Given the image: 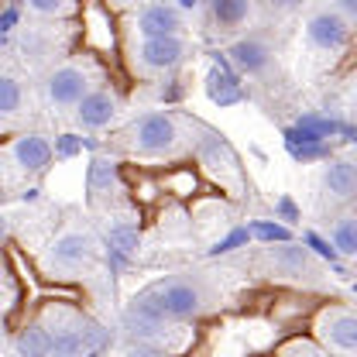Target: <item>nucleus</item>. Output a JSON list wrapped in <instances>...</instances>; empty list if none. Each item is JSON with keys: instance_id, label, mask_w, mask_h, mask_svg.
Returning a JSON list of instances; mask_svg holds the SVG:
<instances>
[{"instance_id": "0eeeda50", "label": "nucleus", "mask_w": 357, "mask_h": 357, "mask_svg": "<svg viewBox=\"0 0 357 357\" xmlns=\"http://www.w3.org/2000/svg\"><path fill=\"white\" fill-rule=\"evenodd\" d=\"M134 28L141 38H178L185 21H182V10L169 0H151L137 10L134 17Z\"/></svg>"}, {"instance_id": "423d86ee", "label": "nucleus", "mask_w": 357, "mask_h": 357, "mask_svg": "<svg viewBox=\"0 0 357 357\" xmlns=\"http://www.w3.org/2000/svg\"><path fill=\"white\" fill-rule=\"evenodd\" d=\"M227 55H230V62H234L237 73L255 76V79H268V76L278 69V62H275V48H271L265 38H258V35H244V38H237V42L227 48Z\"/></svg>"}, {"instance_id": "9b49d317", "label": "nucleus", "mask_w": 357, "mask_h": 357, "mask_svg": "<svg viewBox=\"0 0 357 357\" xmlns=\"http://www.w3.org/2000/svg\"><path fill=\"white\" fill-rule=\"evenodd\" d=\"M52 144L45 141L42 134H21V137H14L10 144H7V162L14 165V169H21V172H45L48 169V162H52Z\"/></svg>"}, {"instance_id": "c85d7f7f", "label": "nucleus", "mask_w": 357, "mask_h": 357, "mask_svg": "<svg viewBox=\"0 0 357 357\" xmlns=\"http://www.w3.org/2000/svg\"><path fill=\"white\" fill-rule=\"evenodd\" d=\"M303 244H310L319 258H326V261H337V248H330V241H323L319 234H306V237H303Z\"/></svg>"}, {"instance_id": "5701e85b", "label": "nucleus", "mask_w": 357, "mask_h": 357, "mask_svg": "<svg viewBox=\"0 0 357 357\" xmlns=\"http://www.w3.org/2000/svg\"><path fill=\"white\" fill-rule=\"evenodd\" d=\"M296 128H303V131H310L316 141H326V137H333V134H340V121H333V117H319V114H303L299 121H296Z\"/></svg>"}, {"instance_id": "7c9ffc66", "label": "nucleus", "mask_w": 357, "mask_h": 357, "mask_svg": "<svg viewBox=\"0 0 357 357\" xmlns=\"http://www.w3.org/2000/svg\"><path fill=\"white\" fill-rule=\"evenodd\" d=\"M278 217H282V220H289V223L299 220V210H296V203H292L289 196H282V199H278Z\"/></svg>"}, {"instance_id": "f257e3e1", "label": "nucleus", "mask_w": 357, "mask_h": 357, "mask_svg": "<svg viewBox=\"0 0 357 357\" xmlns=\"http://www.w3.org/2000/svg\"><path fill=\"white\" fill-rule=\"evenodd\" d=\"M203 306H206V292L196 278H165V282L148 285L141 296H134L128 312L169 326V323H178V319H189V316L203 312Z\"/></svg>"}, {"instance_id": "39448f33", "label": "nucleus", "mask_w": 357, "mask_h": 357, "mask_svg": "<svg viewBox=\"0 0 357 357\" xmlns=\"http://www.w3.org/2000/svg\"><path fill=\"white\" fill-rule=\"evenodd\" d=\"M306 42H310L316 52L337 55V52H344L347 42H351V24L337 14V7H323V10L310 14V21H306Z\"/></svg>"}, {"instance_id": "7ed1b4c3", "label": "nucleus", "mask_w": 357, "mask_h": 357, "mask_svg": "<svg viewBox=\"0 0 357 357\" xmlns=\"http://www.w3.org/2000/svg\"><path fill=\"white\" fill-rule=\"evenodd\" d=\"M185 55H189V45L182 35L178 38H141L131 45V66L141 76L172 73L185 62Z\"/></svg>"}, {"instance_id": "c9c22d12", "label": "nucleus", "mask_w": 357, "mask_h": 357, "mask_svg": "<svg viewBox=\"0 0 357 357\" xmlns=\"http://www.w3.org/2000/svg\"><path fill=\"white\" fill-rule=\"evenodd\" d=\"M128 357H162V354H155L148 347H128Z\"/></svg>"}, {"instance_id": "a211bd4d", "label": "nucleus", "mask_w": 357, "mask_h": 357, "mask_svg": "<svg viewBox=\"0 0 357 357\" xmlns=\"http://www.w3.org/2000/svg\"><path fill=\"white\" fill-rule=\"evenodd\" d=\"M52 347H55V333H48L38 323L24 326L14 337V354L17 357H52Z\"/></svg>"}, {"instance_id": "c756f323", "label": "nucleus", "mask_w": 357, "mask_h": 357, "mask_svg": "<svg viewBox=\"0 0 357 357\" xmlns=\"http://www.w3.org/2000/svg\"><path fill=\"white\" fill-rule=\"evenodd\" d=\"M337 14H340V17H344V21L354 28V24H357V0H337Z\"/></svg>"}, {"instance_id": "393cba45", "label": "nucleus", "mask_w": 357, "mask_h": 357, "mask_svg": "<svg viewBox=\"0 0 357 357\" xmlns=\"http://www.w3.org/2000/svg\"><path fill=\"white\" fill-rule=\"evenodd\" d=\"M248 241H251V230H248V227H241V230H234L230 237L217 241V244L210 248V255H227V251H234V248H241V244H248Z\"/></svg>"}, {"instance_id": "2eb2a0df", "label": "nucleus", "mask_w": 357, "mask_h": 357, "mask_svg": "<svg viewBox=\"0 0 357 357\" xmlns=\"http://www.w3.org/2000/svg\"><path fill=\"white\" fill-rule=\"evenodd\" d=\"M107 340V333L100 326H73V330H59L55 333V347L52 357H83L93 354L100 344Z\"/></svg>"}, {"instance_id": "aec40b11", "label": "nucleus", "mask_w": 357, "mask_h": 357, "mask_svg": "<svg viewBox=\"0 0 357 357\" xmlns=\"http://www.w3.org/2000/svg\"><path fill=\"white\" fill-rule=\"evenodd\" d=\"M137 227L134 223H114L110 227V234H107V251H110V258H114V265H121V258H128L137 251Z\"/></svg>"}, {"instance_id": "e433bc0d", "label": "nucleus", "mask_w": 357, "mask_h": 357, "mask_svg": "<svg viewBox=\"0 0 357 357\" xmlns=\"http://www.w3.org/2000/svg\"><path fill=\"white\" fill-rule=\"evenodd\" d=\"M178 3H182V7H185V10H192V7H196V3H199V0H178Z\"/></svg>"}, {"instance_id": "4be33fe9", "label": "nucleus", "mask_w": 357, "mask_h": 357, "mask_svg": "<svg viewBox=\"0 0 357 357\" xmlns=\"http://www.w3.org/2000/svg\"><path fill=\"white\" fill-rule=\"evenodd\" d=\"M21 103H24V89H21V83H17L14 76H3V79H0V117H3V121L17 117Z\"/></svg>"}, {"instance_id": "f8f14e48", "label": "nucleus", "mask_w": 357, "mask_h": 357, "mask_svg": "<svg viewBox=\"0 0 357 357\" xmlns=\"http://www.w3.org/2000/svg\"><path fill=\"white\" fill-rule=\"evenodd\" d=\"M210 21L217 31H244L258 21V3L255 0H210Z\"/></svg>"}, {"instance_id": "9d476101", "label": "nucleus", "mask_w": 357, "mask_h": 357, "mask_svg": "<svg viewBox=\"0 0 357 357\" xmlns=\"http://www.w3.org/2000/svg\"><path fill=\"white\" fill-rule=\"evenodd\" d=\"M265 265L275 271V275H282V278H312L316 275V258L310 255V248L306 244H292V241H285V244H271L265 251Z\"/></svg>"}, {"instance_id": "b1692460", "label": "nucleus", "mask_w": 357, "mask_h": 357, "mask_svg": "<svg viewBox=\"0 0 357 357\" xmlns=\"http://www.w3.org/2000/svg\"><path fill=\"white\" fill-rule=\"evenodd\" d=\"M251 237H258V241H268V244H285L289 241V227H282V223H271V220H255L251 227Z\"/></svg>"}, {"instance_id": "20e7f679", "label": "nucleus", "mask_w": 357, "mask_h": 357, "mask_svg": "<svg viewBox=\"0 0 357 357\" xmlns=\"http://www.w3.org/2000/svg\"><path fill=\"white\" fill-rule=\"evenodd\" d=\"M89 93V73L83 66H59V69H52L48 73V79H45V100H48V107L52 110H76L83 100H86Z\"/></svg>"}, {"instance_id": "1a4fd4ad", "label": "nucleus", "mask_w": 357, "mask_h": 357, "mask_svg": "<svg viewBox=\"0 0 357 357\" xmlns=\"http://www.w3.org/2000/svg\"><path fill=\"white\" fill-rule=\"evenodd\" d=\"M316 333L330 351L340 354H357V312L347 310H326L316 319Z\"/></svg>"}, {"instance_id": "ddd939ff", "label": "nucleus", "mask_w": 357, "mask_h": 357, "mask_svg": "<svg viewBox=\"0 0 357 357\" xmlns=\"http://www.w3.org/2000/svg\"><path fill=\"white\" fill-rule=\"evenodd\" d=\"M199 158H203V165H206L217 178H234V182L241 178L237 155H234V148L223 141L220 134L203 131V137H199Z\"/></svg>"}, {"instance_id": "473e14b6", "label": "nucleus", "mask_w": 357, "mask_h": 357, "mask_svg": "<svg viewBox=\"0 0 357 357\" xmlns=\"http://www.w3.org/2000/svg\"><path fill=\"white\" fill-rule=\"evenodd\" d=\"M14 24H17V7H7V10H3V17H0V31H3V35H10V31H14Z\"/></svg>"}, {"instance_id": "4468645a", "label": "nucleus", "mask_w": 357, "mask_h": 357, "mask_svg": "<svg viewBox=\"0 0 357 357\" xmlns=\"http://www.w3.org/2000/svg\"><path fill=\"white\" fill-rule=\"evenodd\" d=\"M114 117H117V96L107 93V89H93L86 100L76 107V121H79V128H86V131L110 128Z\"/></svg>"}, {"instance_id": "2f4dec72", "label": "nucleus", "mask_w": 357, "mask_h": 357, "mask_svg": "<svg viewBox=\"0 0 357 357\" xmlns=\"http://www.w3.org/2000/svg\"><path fill=\"white\" fill-rule=\"evenodd\" d=\"M289 357H330V354L312 347V344H296V347H289Z\"/></svg>"}, {"instance_id": "a878e982", "label": "nucleus", "mask_w": 357, "mask_h": 357, "mask_svg": "<svg viewBox=\"0 0 357 357\" xmlns=\"http://www.w3.org/2000/svg\"><path fill=\"white\" fill-rule=\"evenodd\" d=\"M28 7L42 17H59V14L69 10V0H28Z\"/></svg>"}, {"instance_id": "bb28decb", "label": "nucleus", "mask_w": 357, "mask_h": 357, "mask_svg": "<svg viewBox=\"0 0 357 357\" xmlns=\"http://www.w3.org/2000/svg\"><path fill=\"white\" fill-rule=\"evenodd\" d=\"M83 144H89L86 137H76V134H62L59 141H55V158H73Z\"/></svg>"}, {"instance_id": "6e6552de", "label": "nucleus", "mask_w": 357, "mask_h": 357, "mask_svg": "<svg viewBox=\"0 0 357 357\" xmlns=\"http://www.w3.org/2000/svg\"><path fill=\"white\" fill-rule=\"evenodd\" d=\"M93 261V237L86 230H66L48 248V268L55 271H79Z\"/></svg>"}, {"instance_id": "f3484780", "label": "nucleus", "mask_w": 357, "mask_h": 357, "mask_svg": "<svg viewBox=\"0 0 357 357\" xmlns=\"http://www.w3.org/2000/svg\"><path fill=\"white\" fill-rule=\"evenodd\" d=\"M206 93H210V100L217 107H230V103H241L244 100V89H241L237 73L234 69H220V66L206 76Z\"/></svg>"}, {"instance_id": "6ab92c4d", "label": "nucleus", "mask_w": 357, "mask_h": 357, "mask_svg": "<svg viewBox=\"0 0 357 357\" xmlns=\"http://www.w3.org/2000/svg\"><path fill=\"white\" fill-rule=\"evenodd\" d=\"M86 185L89 196H107L117 189V158H107V155H96L86 169Z\"/></svg>"}, {"instance_id": "cd10ccee", "label": "nucleus", "mask_w": 357, "mask_h": 357, "mask_svg": "<svg viewBox=\"0 0 357 357\" xmlns=\"http://www.w3.org/2000/svg\"><path fill=\"white\" fill-rule=\"evenodd\" d=\"M289 151H292V158H299V162H316V158H326V144H323V141H319V144H292Z\"/></svg>"}, {"instance_id": "f03ea898", "label": "nucleus", "mask_w": 357, "mask_h": 357, "mask_svg": "<svg viewBox=\"0 0 357 357\" xmlns=\"http://www.w3.org/2000/svg\"><path fill=\"white\" fill-rule=\"evenodd\" d=\"M178 121L165 110H151V114H141L134 121L124 141L134 155H144V158H155V155H172L178 148Z\"/></svg>"}, {"instance_id": "dca6fc26", "label": "nucleus", "mask_w": 357, "mask_h": 357, "mask_svg": "<svg viewBox=\"0 0 357 357\" xmlns=\"http://www.w3.org/2000/svg\"><path fill=\"white\" fill-rule=\"evenodd\" d=\"M323 192L337 203H351L357 196V165L347 158H330L323 169Z\"/></svg>"}, {"instance_id": "412c9836", "label": "nucleus", "mask_w": 357, "mask_h": 357, "mask_svg": "<svg viewBox=\"0 0 357 357\" xmlns=\"http://www.w3.org/2000/svg\"><path fill=\"white\" fill-rule=\"evenodd\" d=\"M330 237H333L337 255L357 258V217H337V220H333V230H330Z\"/></svg>"}, {"instance_id": "72a5a7b5", "label": "nucleus", "mask_w": 357, "mask_h": 357, "mask_svg": "<svg viewBox=\"0 0 357 357\" xmlns=\"http://www.w3.org/2000/svg\"><path fill=\"white\" fill-rule=\"evenodd\" d=\"M347 114H351V121H357V76L347 86Z\"/></svg>"}, {"instance_id": "4c0bfd02", "label": "nucleus", "mask_w": 357, "mask_h": 357, "mask_svg": "<svg viewBox=\"0 0 357 357\" xmlns=\"http://www.w3.org/2000/svg\"><path fill=\"white\" fill-rule=\"evenodd\" d=\"M121 3H128V0H121Z\"/></svg>"}, {"instance_id": "f704fd0d", "label": "nucleus", "mask_w": 357, "mask_h": 357, "mask_svg": "<svg viewBox=\"0 0 357 357\" xmlns=\"http://www.w3.org/2000/svg\"><path fill=\"white\" fill-rule=\"evenodd\" d=\"M303 0H268V7H275V10H282V14H289V10H296Z\"/></svg>"}]
</instances>
